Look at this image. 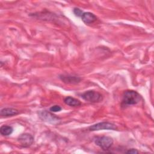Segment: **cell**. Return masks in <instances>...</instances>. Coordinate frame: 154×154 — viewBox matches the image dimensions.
<instances>
[{"mask_svg": "<svg viewBox=\"0 0 154 154\" xmlns=\"http://www.w3.org/2000/svg\"><path fill=\"white\" fill-rule=\"evenodd\" d=\"M62 109V108L59 105H54L49 108V111L51 112H59Z\"/></svg>", "mask_w": 154, "mask_h": 154, "instance_id": "cell-12", "label": "cell"}, {"mask_svg": "<svg viewBox=\"0 0 154 154\" xmlns=\"http://www.w3.org/2000/svg\"><path fill=\"white\" fill-rule=\"evenodd\" d=\"M126 153H130V154H135V153H138V151L135 149H130L128 150H127Z\"/></svg>", "mask_w": 154, "mask_h": 154, "instance_id": "cell-14", "label": "cell"}, {"mask_svg": "<svg viewBox=\"0 0 154 154\" xmlns=\"http://www.w3.org/2000/svg\"><path fill=\"white\" fill-rule=\"evenodd\" d=\"M73 13L75 14V16H76L78 17H81L84 12L81 9H79L78 8H75L73 9Z\"/></svg>", "mask_w": 154, "mask_h": 154, "instance_id": "cell-13", "label": "cell"}, {"mask_svg": "<svg viewBox=\"0 0 154 154\" xmlns=\"http://www.w3.org/2000/svg\"><path fill=\"white\" fill-rule=\"evenodd\" d=\"M59 78L64 83L67 84H76L79 83L81 81V79L79 77L67 75H60Z\"/></svg>", "mask_w": 154, "mask_h": 154, "instance_id": "cell-7", "label": "cell"}, {"mask_svg": "<svg viewBox=\"0 0 154 154\" xmlns=\"http://www.w3.org/2000/svg\"><path fill=\"white\" fill-rule=\"evenodd\" d=\"M141 99V95L136 91L126 90L123 94L121 106L125 108L129 105H136L140 102Z\"/></svg>", "mask_w": 154, "mask_h": 154, "instance_id": "cell-1", "label": "cell"}, {"mask_svg": "<svg viewBox=\"0 0 154 154\" xmlns=\"http://www.w3.org/2000/svg\"><path fill=\"white\" fill-rule=\"evenodd\" d=\"M81 17L82 20L86 24L93 23L97 20V17L90 12H84Z\"/></svg>", "mask_w": 154, "mask_h": 154, "instance_id": "cell-8", "label": "cell"}, {"mask_svg": "<svg viewBox=\"0 0 154 154\" xmlns=\"http://www.w3.org/2000/svg\"><path fill=\"white\" fill-rule=\"evenodd\" d=\"M19 113V111L13 108H4L1 110V116L2 117H11Z\"/></svg>", "mask_w": 154, "mask_h": 154, "instance_id": "cell-9", "label": "cell"}, {"mask_svg": "<svg viewBox=\"0 0 154 154\" xmlns=\"http://www.w3.org/2000/svg\"><path fill=\"white\" fill-rule=\"evenodd\" d=\"M13 128L8 125H2L0 128V133L3 136H8L12 134Z\"/></svg>", "mask_w": 154, "mask_h": 154, "instance_id": "cell-11", "label": "cell"}, {"mask_svg": "<svg viewBox=\"0 0 154 154\" xmlns=\"http://www.w3.org/2000/svg\"><path fill=\"white\" fill-rule=\"evenodd\" d=\"M38 115L40 118L42 120H43V121L47 122L48 123H51L52 124L58 123L60 121V119L59 117L55 116V115H54L53 114L46 110L40 111L38 113Z\"/></svg>", "mask_w": 154, "mask_h": 154, "instance_id": "cell-5", "label": "cell"}, {"mask_svg": "<svg viewBox=\"0 0 154 154\" xmlns=\"http://www.w3.org/2000/svg\"><path fill=\"white\" fill-rule=\"evenodd\" d=\"M81 97L85 101L91 103H98L103 100V96L94 90H88L81 94Z\"/></svg>", "mask_w": 154, "mask_h": 154, "instance_id": "cell-2", "label": "cell"}, {"mask_svg": "<svg viewBox=\"0 0 154 154\" xmlns=\"http://www.w3.org/2000/svg\"><path fill=\"white\" fill-rule=\"evenodd\" d=\"M64 102L70 106H79L81 105V101L71 96H67L64 98Z\"/></svg>", "mask_w": 154, "mask_h": 154, "instance_id": "cell-10", "label": "cell"}, {"mask_svg": "<svg viewBox=\"0 0 154 154\" xmlns=\"http://www.w3.org/2000/svg\"><path fill=\"white\" fill-rule=\"evenodd\" d=\"M17 141L23 147H28L34 143V137L28 133L21 134L17 138Z\"/></svg>", "mask_w": 154, "mask_h": 154, "instance_id": "cell-6", "label": "cell"}, {"mask_svg": "<svg viewBox=\"0 0 154 154\" xmlns=\"http://www.w3.org/2000/svg\"><path fill=\"white\" fill-rule=\"evenodd\" d=\"M88 130L90 131H96L100 130H117V126L111 122H99L88 127Z\"/></svg>", "mask_w": 154, "mask_h": 154, "instance_id": "cell-4", "label": "cell"}, {"mask_svg": "<svg viewBox=\"0 0 154 154\" xmlns=\"http://www.w3.org/2000/svg\"><path fill=\"white\" fill-rule=\"evenodd\" d=\"M94 143L103 150H108L113 144V140L108 136L96 137L94 138Z\"/></svg>", "mask_w": 154, "mask_h": 154, "instance_id": "cell-3", "label": "cell"}]
</instances>
